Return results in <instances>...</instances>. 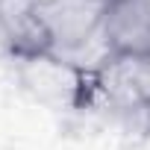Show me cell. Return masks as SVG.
I'll return each instance as SVG.
<instances>
[{
    "mask_svg": "<svg viewBox=\"0 0 150 150\" xmlns=\"http://www.w3.org/2000/svg\"><path fill=\"white\" fill-rule=\"evenodd\" d=\"M12 71L21 91L33 103L62 115H77L88 109L94 91V74L77 68L74 62L44 50L33 56H18L12 62Z\"/></svg>",
    "mask_w": 150,
    "mask_h": 150,
    "instance_id": "1",
    "label": "cell"
},
{
    "mask_svg": "<svg viewBox=\"0 0 150 150\" xmlns=\"http://www.w3.org/2000/svg\"><path fill=\"white\" fill-rule=\"evenodd\" d=\"M35 3H47V0H35Z\"/></svg>",
    "mask_w": 150,
    "mask_h": 150,
    "instance_id": "6",
    "label": "cell"
},
{
    "mask_svg": "<svg viewBox=\"0 0 150 150\" xmlns=\"http://www.w3.org/2000/svg\"><path fill=\"white\" fill-rule=\"evenodd\" d=\"M15 59H18V44H15V38H12L3 15H0V62H9L12 65Z\"/></svg>",
    "mask_w": 150,
    "mask_h": 150,
    "instance_id": "4",
    "label": "cell"
},
{
    "mask_svg": "<svg viewBox=\"0 0 150 150\" xmlns=\"http://www.w3.org/2000/svg\"><path fill=\"white\" fill-rule=\"evenodd\" d=\"M0 15H3V21L18 44V56H33V53L50 50L41 9L35 0H0Z\"/></svg>",
    "mask_w": 150,
    "mask_h": 150,
    "instance_id": "3",
    "label": "cell"
},
{
    "mask_svg": "<svg viewBox=\"0 0 150 150\" xmlns=\"http://www.w3.org/2000/svg\"><path fill=\"white\" fill-rule=\"evenodd\" d=\"M147 109H150V94H147Z\"/></svg>",
    "mask_w": 150,
    "mask_h": 150,
    "instance_id": "5",
    "label": "cell"
},
{
    "mask_svg": "<svg viewBox=\"0 0 150 150\" xmlns=\"http://www.w3.org/2000/svg\"><path fill=\"white\" fill-rule=\"evenodd\" d=\"M103 38L112 56H150V0H109Z\"/></svg>",
    "mask_w": 150,
    "mask_h": 150,
    "instance_id": "2",
    "label": "cell"
}]
</instances>
